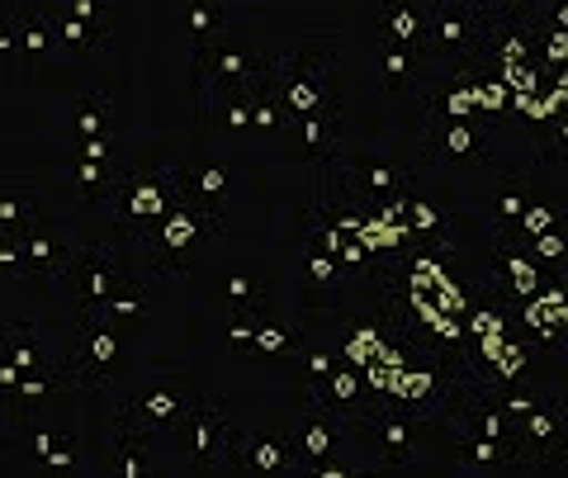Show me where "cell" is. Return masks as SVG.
<instances>
[{
  "instance_id": "db71d44e",
  "label": "cell",
  "mask_w": 568,
  "mask_h": 478,
  "mask_svg": "<svg viewBox=\"0 0 568 478\" xmlns=\"http://www.w3.org/2000/svg\"><path fill=\"white\" fill-rule=\"evenodd\" d=\"M545 24L549 29H568V0H545Z\"/></svg>"
},
{
  "instance_id": "7a4b0ae2",
  "label": "cell",
  "mask_w": 568,
  "mask_h": 478,
  "mask_svg": "<svg viewBox=\"0 0 568 478\" xmlns=\"http://www.w3.org/2000/svg\"><path fill=\"white\" fill-rule=\"evenodd\" d=\"M219 233H223V214H213L209 204H200V200H194V194L185 190L181 200H175L171 214L133 246V256H138L142 265H152V271L181 279V275L190 271V261L204 252V242L219 237Z\"/></svg>"
},
{
  "instance_id": "ab89813d",
  "label": "cell",
  "mask_w": 568,
  "mask_h": 478,
  "mask_svg": "<svg viewBox=\"0 0 568 478\" xmlns=\"http://www.w3.org/2000/svg\"><path fill=\"white\" fill-rule=\"evenodd\" d=\"M114 181H119V171H110V162H91V156H81L77 162V190L85 194V200H104V194L114 190Z\"/></svg>"
},
{
  "instance_id": "74e56055",
  "label": "cell",
  "mask_w": 568,
  "mask_h": 478,
  "mask_svg": "<svg viewBox=\"0 0 568 478\" xmlns=\"http://www.w3.org/2000/svg\"><path fill=\"white\" fill-rule=\"evenodd\" d=\"M304 275H308V285H313V289H336V285L346 279V265H342V256L323 252V246H308Z\"/></svg>"
},
{
  "instance_id": "277c9868",
  "label": "cell",
  "mask_w": 568,
  "mask_h": 478,
  "mask_svg": "<svg viewBox=\"0 0 568 478\" xmlns=\"http://www.w3.org/2000/svg\"><path fill=\"white\" fill-rule=\"evenodd\" d=\"M493 14L474 0H426V52L432 58H488Z\"/></svg>"
},
{
  "instance_id": "d4e9b609",
  "label": "cell",
  "mask_w": 568,
  "mask_h": 478,
  "mask_svg": "<svg viewBox=\"0 0 568 478\" xmlns=\"http://www.w3.org/2000/svg\"><path fill=\"white\" fill-rule=\"evenodd\" d=\"M298 342H304V323H298V317H256L252 350H261V356L290 360L298 350Z\"/></svg>"
},
{
  "instance_id": "9c48e42d",
  "label": "cell",
  "mask_w": 568,
  "mask_h": 478,
  "mask_svg": "<svg viewBox=\"0 0 568 478\" xmlns=\"http://www.w3.org/2000/svg\"><path fill=\"white\" fill-rule=\"evenodd\" d=\"M355 431H361V427H355V421L342 413V407H332L327 398H317V394H308V398H304V413L290 421V440H294L298 459H304V469L317 465V459L342 455V450L351 446Z\"/></svg>"
},
{
  "instance_id": "6f0895ef",
  "label": "cell",
  "mask_w": 568,
  "mask_h": 478,
  "mask_svg": "<svg viewBox=\"0 0 568 478\" xmlns=\"http://www.w3.org/2000/svg\"><path fill=\"white\" fill-rule=\"evenodd\" d=\"M469 327H474V336H488V332H503V317L497 313H474Z\"/></svg>"
},
{
  "instance_id": "816d5d0a",
  "label": "cell",
  "mask_w": 568,
  "mask_h": 478,
  "mask_svg": "<svg viewBox=\"0 0 568 478\" xmlns=\"http://www.w3.org/2000/svg\"><path fill=\"white\" fill-rule=\"evenodd\" d=\"M540 398H545V394H526V388H503V394H493V403L503 407V413H507L511 421L526 417L530 407H540Z\"/></svg>"
},
{
  "instance_id": "b9f144b4",
  "label": "cell",
  "mask_w": 568,
  "mask_h": 478,
  "mask_svg": "<svg viewBox=\"0 0 568 478\" xmlns=\"http://www.w3.org/2000/svg\"><path fill=\"white\" fill-rule=\"evenodd\" d=\"M375 350H379V327L375 323H361V327H351V336L342 342V356L351 360V365H369L375 360Z\"/></svg>"
},
{
  "instance_id": "11a10c76",
  "label": "cell",
  "mask_w": 568,
  "mask_h": 478,
  "mask_svg": "<svg viewBox=\"0 0 568 478\" xmlns=\"http://www.w3.org/2000/svg\"><path fill=\"white\" fill-rule=\"evenodd\" d=\"M14 388H20V365L6 356L0 360V394H14Z\"/></svg>"
},
{
  "instance_id": "4dcf8cb0",
  "label": "cell",
  "mask_w": 568,
  "mask_h": 478,
  "mask_svg": "<svg viewBox=\"0 0 568 478\" xmlns=\"http://www.w3.org/2000/svg\"><path fill=\"white\" fill-rule=\"evenodd\" d=\"M308 394L327 398L332 407H342V413H351V407H361V398H365V375H361L355 365H336L323 384L308 388Z\"/></svg>"
},
{
  "instance_id": "f6af8a7d",
  "label": "cell",
  "mask_w": 568,
  "mask_h": 478,
  "mask_svg": "<svg viewBox=\"0 0 568 478\" xmlns=\"http://www.w3.org/2000/svg\"><path fill=\"white\" fill-rule=\"evenodd\" d=\"M530 256H536L540 265H564L568 261V233L555 223L549 233H540V237H530Z\"/></svg>"
},
{
  "instance_id": "e575fe53",
  "label": "cell",
  "mask_w": 568,
  "mask_h": 478,
  "mask_svg": "<svg viewBox=\"0 0 568 478\" xmlns=\"http://www.w3.org/2000/svg\"><path fill=\"white\" fill-rule=\"evenodd\" d=\"M100 313L110 317V323H142V317H148V289H142L138 279L129 275V279H123V285L100 304Z\"/></svg>"
},
{
  "instance_id": "9f6ffc18",
  "label": "cell",
  "mask_w": 568,
  "mask_h": 478,
  "mask_svg": "<svg viewBox=\"0 0 568 478\" xmlns=\"http://www.w3.org/2000/svg\"><path fill=\"white\" fill-rule=\"evenodd\" d=\"M0 58H20V39H14L10 20H0Z\"/></svg>"
},
{
  "instance_id": "f5cc1de1",
  "label": "cell",
  "mask_w": 568,
  "mask_h": 478,
  "mask_svg": "<svg viewBox=\"0 0 568 478\" xmlns=\"http://www.w3.org/2000/svg\"><path fill=\"white\" fill-rule=\"evenodd\" d=\"M81 156H91V162H110V156H114V133L81 138Z\"/></svg>"
},
{
  "instance_id": "d6a6232c",
  "label": "cell",
  "mask_w": 568,
  "mask_h": 478,
  "mask_svg": "<svg viewBox=\"0 0 568 478\" xmlns=\"http://www.w3.org/2000/svg\"><path fill=\"white\" fill-rule=\"evenodd\" d=\"M388 394H394L398 403L422 407V403H432V398L446 394V379H440L436 369H398L394 384H388Z\"/></svg>"
},
{
  "instance_id": "94428289",
  "label": "cell",
  "mask_w": 568,
  "mask_h": 478,
  "mask_svg": "<svg viewBox=\"0 0 568 478\" xmlns=\"http://www.w3.org/2000/svg\"><path fill=\"white\" fill-rule=\"evenodd\" d=\"M0 417H6V403H0Z\"/></svg>"
},
{
  "instance_id": "4316f807",
  "label": "cell",
  "mask_w": 568,
  "mask_h": 478,
  "mask_svg": "<svg viewBox=\"0 0 568 478\" xmlns=\"http://www.w3.org/2000/svg\"><path fill=\"white\" fill-rule=\"evenodd\" d=\"M14 39H20V58H29V62H48V58H58L62 52L58 33H52V24H48V14H39L33 6L14 20Z\"/></svg>"
},
{
  "instance_id": "ee69618b",
  "label": "cell",
  "mask_w": 568,
  "mask_h": 478,
  "mask_svg": "<svg viewBox=\"0 0 568 478\" xmlns=\"http://www.w3.org/2000/svg\"><path fill=\"white\" fill-rule=\"evenodd\" d=\"M526 365H530V350H526V342H503V350H497V360H493V369H497V379L503 384H511V379H521L526 375Z\"/></svg>"
},
{
  "instance_id": "8d00e7d4",
  "label": "cell",
  "mask_w": 568,
  "mask_h": 478,
  "mask_svg": "<svg viewBox=\"0 0 568 478\" xmlns=\"http://www.w3.org/2000/svg\"><path fill=\"white\" fill-rule=\"evenodd\" d=\"M521 323L540 336V342H564V323H559V308L545 304L540 294H530L521 304Z\"/></svg>"
},
{
  "instance_id": "7bdbcfd3",
  "label": "cell",
  "mask_w": 568,
  "mask_h": 478,
  "mask_svg": "<svg viewBox=\"0 0 568 478\" xmlns=\"http://www.w3.org/2000/svg\"><path fill=\"white\" fill-rule=\"evenodd\" d=\"M407 227H413V237L440 233V209L426 200V194H417V190H407Z\"/></svg>"
},
{
  "instance_id": "f35d334b",
  "label": "cell",
  "mask_w": 568,
  "mask_h": 478,
  "mask_svg": "<svg viewBox=\"0 0 568 478\" xmlns=\"http://www.w3.org/2000/svg\"><path fill=\"white\" fill-rule=\"evenodd\" d=\"M497 261H503L507 285H511V294H517V298H530V294L540 289V265L530 261V256H521V252H503Z\"/></svg>"
},
{
  "instance_id": "8fae6325",
  "label": "cell",
  "mask_w": 568,
  "mask_h": 478,
  "mask_svg": "<svg viewBox=\"0 0 568 478\" xmlns=\"http://www.w3.org/2000/svg\"><path fill=\"white\" fill-rule=\"evenodd\" d=\"M355 427L369 431V450L384 455V465H413L422 455V440L432 431V421L403 417V413H361Z\"/></svg>"
},
{
  "instance_id": "9a60e30c",
  "label": "cell",
  "mask_w": 568,
  "mask_h": 478,
  "mask_svg": "<svg viewBox=\"0 0 568 478\" xmlns=\"http://www.w3.org/2000/svg\"><path fill=\"white\" fill-rule=\"evenodd\" d=\"M290 138L294 148L313 156V162H332L342 152V114L336 110H313V114H290Z\"/></svg>"
},
{
  "instance_id": "44dd1931",
  "label": "cell",
  "mask_w": 568,
  "mask_h": 478,
  "mask_svg": "<svg viewBox=\"0 0 568 478\" xmlns=\"http://www.w3.org/2000/svg\"><path fill=\"white\" fill-rule=\"evenodd\" d=\"M33 223H43L39 194L20 181H0V237H20Z\"/></svg>"
},
{
  "instance_id": "c3c4849f",
  "label": "cell",
  "mask_w": 568,
  "mask_h": 478,
  "mask_svg": "<svg viewBox=\"0 0 568 478\" xmlns=\"http://www.w3.org/2000/svg\"><path fill=\"white\" fill-rule=\"evenodd\" d=\"M227 350H252V336H256V313H227Z\"/></svg>"
},
{
  "instance_id": "52a82bcc",
  "label": "cell",
  "mask_w": 568,
  "mask_h": 478,
  "mask_svg": "<svg viewBox=\"0 0 568 478\" xmlns=\"http://www.w3.org/2000/svg\"><path fill=\"white\" fill-rule=\"evenodd\" d=\"M200 398L185 379H171V375H152V379H142L129 398L119 403V413H123V427L129 431H142V436H152V431H162L171 427L175 431V421L185 417V407Z\"/></svg>"
},
{
  "instance_id": "603a6c76",
  "label": "cell",
  "mask_w": 568,
  "mask_h": 478,
  "mask_svg": "<svg viewBox=\"0 0 568 478\" xmlns=\"http://www.w3.org/2000/svg\"><path fill=\"white\" fill-rule=\"evenodd\" d=\"M219 304L227 308V313H265L275 304L271 298V285H265L261 275H246V271H227L223 275V285H219Z\"/></svg>"
},
{
  "instance_id": "d590c367",
  "label": "cell",
  "mask_w": 568,
  "mask_h": 478,
  "mask_svg": "<svg viewBox=\"0 0 568 478\" xmlns=\"http://www.w3.org/2000/svg\"><path fill=\"white\" fill-rule=\"evenodd\" d=\"M290 360H294L298 379H304V394H308V388H317L336 369V350L323 346V342H298V350H294Z\"/></svg>"
},
{
  "instance_id": "4fadbf2b",
  "label": "cell",
  "mask_w": 568,
  "mask_h": 478,
  "mask_svg": "<svg viewBox=\"0 0 568 478\" xmlns=\"http://www.w3.org/2000/svg\"><path fill=\"white\" fill-rule=\"evenodd\" d=\"M422 148H426V156H440V162H484V156H488V138H484V129H478L474 119L426 114Z\"/></svg>"
},
{
  "instance_id": "7c38bea8",
  "label": "cell",
  "mask_w": 568,
  "mask_h": 478,
  "mask_svg": "<svg viewBox=\"0 0 568 478\" xmlns=\"http://www.w3.org/2000/svg\"><path fill=\"white\" fill-rule=\"evenodd\" d=\"M233 469H246V474H304V459H298L294 440H290V427L280 431H242L237 427V440H233Z\"/></svg>"
},
{
  "instance_id": "f1b7e54d",
  "label": "cell",
  "mask_w": 568,
  "mask_h": 478,
  "mask_svg": "<svg viewBox=\"0 0 568 478\" xmlns=\"http://www.w3.org/2000/svg\"><path fill=\"white\" fill-rule=\"evenodd\" d=\"M530 200H536V181H530L526 171L517 175H503L493 190V218L497 223H521V214L530 209Z\"/></svg>"
},
{
  "instance_id": "ac0fdd59",
  "label": "cell",
  "mask_w": 568,
  "mask_h": 478,
  "mask_svg": "<svg viewBox=\"0 0 568 478\" xmlns=\"http://www.w3.org/2000/svg\"><path fill=\"white\" fill-rule=\"evenodd\" d=\"M181 181H185V190L194 194L200 204H209L213 214H223L227 218V194H233V171H227L223 162H190V166H181Z\"/></svg>"
},
{
  "instance_id": "3957f363",
  "label": "cell",
  "mask_w": 568,
  "mask_h": 478,
  "mask_svg": "<svg viewBox=\"0 0 568 478\" xmlns=\"http://www.w3.org/2000/svg\"><path fill=\"white\" fill-rule=\"evenodd\" d=\"M336 52L332 48H298L271 58V85L280 91L290 114L336 110Z\"/></svg>"
},
{
  "instance_id": "ba28073f",
  "label": "cell",
  "mask_w": 568,
  "mask_h": 478,
  "mask_svg": "<svg viewBox=\"0 0 568 478\" xmlns=\"http://www.w3.org/2000/svg\"><path fill=\"white\" fill-rule=\"evenodd\" d=\"M175 431H185V446H190V459L200 469H233V440H237V427L233 417L223 413V403L213 398H194L185 407V417L175 421Z\"/></svg>"
},
{
  "instance_id": "cb8c5ba5",
  "label": "cell",
  "mask_w": 568,
  "mask_h": 478,
  "mask_svg": "<svg viewBox=\"0 0 568 478\" xmlns=\"http://www.w3.org/2000/svg\"><path fill=\"white\" fill-rule=\"evenodd\" d=\"M246 95H252V133H256V138L275 143V138L290 133V110H284V100H280V91L271 85V77L256 81Z\"/></svg>"
},
{
  "instance_id": "ffe728a7",
  "label": "cell",
  "mask_w": 568,
  "mask_h": 478,
  "mask_svg": "<svg viewBox=\"0 0 568 478\" xmlns=\"http://www.w3.org/2000/svg\"><path fill=\"white\" fill-rule=\"evenodd\" d=\"M379 39L384 43H417V48H426V0H384Z\"/></svg>"
},
{
  "instance_id": "681fc988",
  "label": "cell",
  "mask_w": 568,
  "mask_h": 478,
  "mask_svg": "<svg viewBox=\"0 0 568 478\" xmlns=\"http://www.w3.org/2000/svg\"><path fill=\"white\" fill-rule=\"evenodd\" d=\"M62 379L52 375V369H43V375H20V388H14V398H24V403H43L48 394H58Z\"/></svg>"
},
{
  "instance_id": "e0dca14e",
  "label": "cell",
  "mask_w": 568,
  "mask_h": 478,
  "mask_svg": "<svg viewBox=\"0 0 568 478\" xmlns=\"http://www.w3.org/2000/svg\"><path fill=\"white\" fill-rule=\"evenodd\" d=\"M455 455L474 469H526V459L511 440H493V436H478L465 427H455Z\"/></svg>"
},
{
  "instance_id": "484cf974",
  "label": "cell",
  "mask_w": 568,
  "mask_h": 478,
  "mask_svg": "<svg viewBox=\"0 0 568 478\" xmlns=\"http://www.w3.org/2000/svg\"><path fill=\"white\" fill-rule=\"evenodd\" d=\"M351 185H361L365 194H375V200H398V194H407V171L394 166V162H379V156H369V162H361L355 171H346Z\"/></svg>"
},
{
  "instance_id": "2e32d148",
  "label": "cell",
  "mask_w": 568,
  "mask_h": 478,
  "mask_svg": "<svg viewBox=\"0 0 568 478\" xmlns=\"http://www.w3.org/2000/svg\"><path fill=\"white\" fill-rule=\"evenodd\" d=\"M20 246H24L29 279H67L71 261H77V246H62L43 223H33L29 233H20Z\"/></svg>"
},
{
  "instance_id": "1f68e13d",
  "label": "cell",
  "mask_w": 568,
  "mask_h": 478,
  "mask_svg": "<svg viewBox=\"0 0 568 478\" xmlns=\"http://www.w3.org/2000/svg\"><path fill=\"white\" fill-rule=\"evenodd\" d=\"M71 129L81 138H100V133H114V95L110 91H91L77 100V114H71Z\"/></svg>"
},
{
  "instance_id": "f546056e",
  "label": "cell",
  "mask_w": 568,
  "mask_h": 478,
  "mask_svg": "<svg viewBox=\"0 0 568 478\" xmlns=\"http://www.w3.org/2000/svg\"><path fill=\"white\" fill-rule=\"evenodd\" d=\"M48 24H52V33H58V43H62V52H104V33H95L85 20H77V14H67V10H58L52 6L48 10Z\"/></svg>"
},
{
  "instance_id": "bcb514c9",
  "label": "cell",
  "mask_w": 568,
  "mask_h": 478,
  "mask_svg": "<svg viewBox=\"0 0 568 478\" xmlns=\"http://www.w3.org/2000/svg\"><path fill=\"white\" fill-rule=\"evenodd\" d=\"M559 223V209L555 204H545V200H530V209H526V214H521V233H526V242L530 237H540V233H549V227H555Z\"/></svg>"
},
{
  "instance_id": "83f0119b",
  "label": "cell",
  "mask_w": 568,
  "mask_h": 478,
  "mask_svg": "<svg viewBox=\"0 0 568 478\" xmlns=\"http://www.w3.org/2000/svg\"><path fill=\"white\" fill-rule=\"evenodd\" d=\"M6 356L20 365V375H43V369H48L43 332L33 327V323H14V327H6Z\"/></svg>"
},
{
  "instance_id": "680465c9",
  "label": "cell",
  "mask_w": 568,
  "mask_h": 478,
  "mask_svg": "<svg viewBox=\"0 0 568 478\" xmlns=\"http://www.w3.org/2000/svg\"><path fill=\"white\" fill-rule=\"evenodd\" d=\"M52 446H58V436H52V431H39V436H33V459H43Z\"/></svg>"
},
{
  "instance_id": "d6986e66",
  "label": "cell",
  "mask_w": 568,
  "mask_h": 478,
  "mask_svg": "<svg viewBox=\"0 0 568 478\" xmlns=\"http://www.w3.org/2000/svg\"><path fill=\"white\" fill-rule=\"evenodd\" d=\"M181 29H185V39H194V48L227 39L233 33L227 0H181Z\"/></svg>"
},
{
  "instance_id": "60d3db41",
  "label": "cell",
  "mask_w": 568,
  "mask_h": 478,
  "mask_svg": "<svg viewBox=\"0 0 568 478\" xmlns=\"http://www.w3.org/2000/svg\"><path fill=\"white\" fill-rule=\"evenodd\" d=\"M58 10L77 14V20H85L95 33H104V39L114 33V0H58Z\"/></svg>"
},
{
  "instance_id": "5b68a950",
  "label": "cell",
  "mask_w": 568,
  "mask_h": 478,
  "mask_svg": "<svg viewBox=\"0 0 568 478\" xmlns=\"http://www.w3.org/2000/svg\"><path fill=\"white\" fill-rule=\"evenodd\" d=\"M123 365V336L100 308H81V327H77V346L67 356V379L62 384H81V388H110Z\"/></svg>"
},
{
  "instance_id": "836d02e7",
  "label": "cell",
  "mask_w": 568,
  "mask_h": 478,
  "mask_svg": "<svg viewBox=\"0 0 568 478\" xmlns=\"http://www.w3.org/2000/svg\"><path fill=\"white\" fill-rule=\"evenodd\" d=\"M114 474L119 478H148L152 474V459H148V436L123 427L114 440Z\"/></svg>"
},
{
  "instance_id": "f907efd6",
  "label": "cell",
  "mask_w": 568,
  "mask_h": 478,
  "mask_svg": "<svg viewBox=\"0 0 568 478\" xmlns=\"http://www.w3.org/2000/svg\"><path fill=\"white\" fill-rule=\"evenodd\" d=\"M0 279H29L20 237H0Z\"/></svg>"
},
{
  "instance_id": "7402d4cb",
  "label": "cell",
  "mask_w": 568,
  "mask_h": 478,
  "mask_svg": "<svg viewBox=\"0 0 568 478\" xmlns=\"http://www.w3.org/2000/svg\"><path fill=\"white\" fill-rule=\"evenodd\" d=\"M426 62H436L426 48H417V43H384L379 39V77H384L388 91H403V85H413L422 77Z\"/></svg>"
},
{
  "instance_id": "30bf717a",
  "label": "cell",
  "mask_w": 568,
  "mask_h": 478,
  "mask_svg": "<svg viewBox=\"0 0 568 478\" xmlns=\"http://www.w3.org/2000/svg\"><path fill=\"white\" fill-rule=\"evenodd\" d=\"M71 289H77L81 308H100L104 298H110L123 279H129V271H123V252L119 246H77V261H71Z\"/></svg>"
},
{
  "instance_id": "6da1fadb",
  "label": "cell",
  "mask_w": 568,
  "mask_h": 478,
  "mask_svg": "<svg viewBox=\"0 0 568 478\" xmlns=\"http://www.w3.org/2000/svg\"><path fill=\"white\" fill-rule=\"evenodd\" d=\"M181 194H185L181 166H138V171H119V181L100 200V209L114 218L123 242L138 246L156 223L171 214Z\"/></svg>"
},
{
  "instance_id": "91938a15",
  "label": "cell",
  "mask_w": 568,
  "mask_h": 478,
  "mask_svg": "<svg viewBox=\"0 0 568 478\" xmlns=\"http://www.w3.org/2000/svg\"><path fill=\"white\" fill-rule=\"evenodd\" d=\"M555 138H559V148L568 152V110H564V114L555 119Z\"/></svg>"
},
{
  "instance_id": "5bb4252c",
  "label": "cell",
  "mask_w": 568,
  "mask_h": 478,
  "mask_svg": "<svg viewBox=\"0 0 568 478\" xmlns=\"http://www.w3.org/2000/svg\"><path fill=\"white\" fill-rule=\"evenodd\" d=\"M517 450L526 455H568V403L564 398H540V407H530L526 417H517Z\"/></svg>"
},
{
  "instance_id": "7dc6e473",
  "label": "cell",
  "mask_w": 568,
  "mask_h": 478,
  "mask_svg": "<svg viewBox=\"0 0 568 478\" xmlns=\"http://www.w3.org/2000/svg\"><path fill=\"white\" fill-rule=\"evenodd\" d=\"M43 469H52V474H71V469H81V450H77V440L71 436H58V446H52L43 459H39Z\"/></svg>"
},
{
  "instance_id": "8992f818",
  "label": "cell",
  "mask_w": 568,
  "mask_h": 478,
  "mask_svg": "<svg viewBox=\"0 0 568 478\" xmlns=\"http://www.w3.org/2000/svg\"><path fill=\"white\" fill-rule=\"evenodd\" d=\"M271 77V58L242 48L233 39H219V43H204L194 52V85H200V110L209 100H219L223 91H246Z\"/></svg>"
}]
</instances>
